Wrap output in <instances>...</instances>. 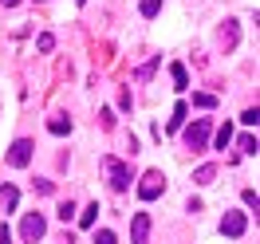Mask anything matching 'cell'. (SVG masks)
Wrapping results in <instances>:
<instances>
[{
    "instance_id": "obj_25",
    "label": "cell",
    "mask_w": 260,
    "mask_h": 244,
    "mask_svg": "<svg viewBox=\"0 0 260 244\" xmlns=\"http://www.w3.org/2000/svg\"><path fill=\"white\" fill-rule=\"evenodd\" d=\"M0 244H12V232H8V228H0Z\"/></svg>"
},
{
    "instance_id": "obj_1",
    "label": "cell",
    "mask_w": 260,
    "mask_h": 244,
    "mask_svg": "<svg viewBox=\"0 0 260 244\" xmlns=\"http://www.w3.org/2000/svg\"><path fill=\"white\" fill-rule=\"evenodd\" d=\"M103 169H107V181H111L114 193H122V189H130V169L118 158H103Z\"/></svg>"
},
{
    "instance_id": "obj_8",
    "label": "cell",
    "mask_w": 260,
    "mask_h": 244,
    "mask_svg": "<svg viewBox=\"0 0 260 244\" xmlns=\"http://www.w3.org/2000/svg\"><path fill=\"white\" fill-rule=\"evenodd\" d=\"M158 63H162V55H154V59H150V63H142V67H138V71H134V79H138V83H146L150 75H154V71H158Z\"/></svg>"
},
{
    "instance_id": "obj_3",
    "label": "cell",
    "mask_w": 260,
    "mask_h": 244,
    "mask_svg": "<svg viewBox=\"0 0 260 244\" xmlns=\"http://www.w3.org/2000/svg\"><path fill=\"white\" fill-rule=\"evenodd\" d=\"M205 142H209V118H197L193 126L185 130V146L189 150H205Z\"/></svg>"
},
{
    "instance_id": "obj_11",
    "label": "cell",
    "mask_w": 260,
    "mask_h": 244,
    "mask_svg": "<svg viewBox=\"0 0 260 244\" xmlns=\"http://www.w3.org/2000/svg\"><path fill=\"white\" fill-rule=\"evenodd\" d=\"M48 130H51V134H71V118H63V114H55V118L48 122Z\"/></svg>"
},
{
    "instance_id": "obj_24",
    "label": "cell",
    "mask_w": 260,
    "mask_h": 244,
    "mask_svg": "<svg viewBox=\"0 0 260 244\" xmlns=\"http://www.w3.org/2000/svg\"><path fill=\"white\" fill-rule=\"evenodd\" d=\"M51 48H55V40H51V36L44 32V36H40V51H51Z\"/></svg>"
},
{
    "instance_id": "obj_12",
    "label": "cell",
    "mask_w": 260,
    "mask_h": 244,
    "mask_svg": "<svg viewBox=\"0 0 260 244\" xmlns=\"http://www.w3.org/2000/svg\"><path fill=\"white\" fill-rule=\"evenodd\" d=\"M213 178H217V165H201V169L193 173V181H197V185H209Z\"/></svg>"
},
{
    "instance_id": "obj_6",
    "label": "cell",
    "mask_w": 260,
    "mask_h": 244,
    "mask_svg": "<svg viewBox=\"0 0 260 244\" xmlns=\"http://www.w3.org/2000/svg\"><path fill=\"white\" fill-rule=\"evenodd\" d=\"M130 240L134 244L150 240V213H134V221H130Z\"/></svg>"
},
{
    "instance_id": "obj_4",
    "label": "cell",
    "mask_w": 260,
    "mask_h": 244,
    "mask_svg": "<svg viewBox=\"0 0 260 244\" xmlns=\"http://www.w3.org/2000/svg\"><path fill=\"white\" fill-rule=\"evenodd\" d=\"M44 232H48L44 217H40V213H28V217H24V225H20V236H24L28 244H36L40 236H44Z\"/></svg>"
},
{
    "instance_id": "obj_13",
    "label": "cell",
    "mask_w": 260,
    "mask_h": 244,
    "mask_svg": "<svg viewBox=\"0 0 260 244\" xmlns=\"http://www.w3.org/2000/svg\"><path fill=\"white\" fill-rule=\"evenodd\" d=\"M95 217H99V205H87V209L79 213V225H83V228H91V225H95Z\"/></svg>"
},
{
    "instance_id": "obj_23",
    "label": "cell",
    "mask_w": 260,
    "mask_h": 244,
    "mask_svg": "<svg viewBox=\"0 0 260 244\" xmlns=\"http://www.w3.org/2000/svg\"><path fill=\"white\" fill-rule=\"evenodd\" d=\"M244 205H252V209H260V197H256V189H244Z\"/></svg>"
},
{
    "instance_id": "obj_27",
    "label": "cell",
    "mask_w": 260,
    "mask_h": 244,
    "mask_svg": "<svg viewBox=\"0 0 260 244\" xmlns=\"http://www.w3.org/2000/svg\"><path fill=\"white\" fill-rule=\"evenodd\" d=\"M79 4H87V0H79Z\"/></svg>"
},
{
    "instance_id": "obj_15",
    "label": "cell",
    "mask_w": 260,
    "mask_h": 244,
    "mask_svg": "<svg viewBox=\"0 0 260 244\" xmlns=\"http://www.w3.org/2000/svg\"><path fill=\"white\" fill-rule=\"evenodd\" d=\"M158 8H162V0H142V4H138V12H142V16H158Z\"/></svg>"
},
{
    "instance_id": "obj_7",
    "label": "cell",
    "mask_w": 260,
    "mask_h": 244,
    "mask_svg": "<svg viewBox=\"0 0 260 244\" xmlns=\"http://www.w3.org/2000/svg\"><path fill=\"white\" fill-rule=\"evenodd\" d=\"M32 142L28 138H20V142H12V150H8V165H28L32 162Z\"/></svg>"
},
{
    "instance_id": "obj_18",
    "label": "cell",
    "mask_w": 260,
    "mask_h": 244,
    "mask_svg": "<svg viewBox=\"0 0 260 244\" xmlns=\"http://www.w3.org/2000/svg\"><path fill=\"white\" fill-rule=\"evenodd\" d=\"M221 44H225V48H233V44H237V24H225V32H221Z\"/></svg>"
},
{
    "instance_id": "obj_26",
    "label": "cell",
    "mask_w": 260,
    "mask_h": 244,
    "mask_svg": "<svg viewBox=\"0 0 260 244\" xmlns=\"http://www.w3.org/2000/svg\"><path fill=\"white\" fill-rule=\"evenodd\" d=\"M0 4H8V8H12V4H20V0H0Z\"/></svg>"
},
{
    "instance_id": "obj_22",
    "label": "cell",
    "mask_w": 260,
    "mask_h": 244,
    "mask_svg": "<svg viewBox=\"0 0 260 244\" xmlns=\"http://www.w3.org/2000/svg\"><path fill=\"white\" fill-rule=\"evenodd\" d=\"M95 244H118V240H114L111 228H99V232H95Z\"/></svg>"
},
{
    "instance_id": "obj_14",
    "label": "cell",
    "mask_w": 260,
    "mask_h": 244,
    "mask_svg": "<svg viewBox=\"0 0 260 244\" xmlns=\"http://www.w3.org/2000/svg\"><path fill=\"white\" fill-rule=\"evenodd\" d=\"M193 107H201V111H213V107H217V95H205V91H201V95H193Z\"/></svg>"
},
{
    "instance_id": "obj_5",
    "label": "cell",
    "mask_w": 260,
    "mask_h": 244,
    "mask_svg": "<svg viewBox=\"0 0 260 244\" xmlns=\"http://www.w3.org/2000/svg\"><path fill=\"white\" fill-rule=\"evenodd\" d=\"M244 228H248V217H244V213H225V221H221V232H225V236L237 240V236H244Z\"/></svg>"
},
{
    "instance_id": "obj_16",
    "label": "cell",
    "mask_w": 260,
    "mask_h": 244,
    "mask_svg": "<svg viewBox=\"0 0 260 244\" xmlns=\"http://www.w3.org/2000/svg\"><path fill=\"white\" fill-rule=\"evenodd\" d=\"M181 122H185V102H178V107H174V118H170V126H166V130H178Z\"/></svg>"
},
{
    "instance_id": "obj_2",
    "label": "cell",
    "mask_w": 260,
    "mask_h": 244,
    "mask_svg": "<svg viewBox=\"0 0 260 244\" xmlns=\"http://www.w3.org/2000/svg\"><path fill=\"white\" fill-rule=\"evenodd\" d=\"M162 189H166V178L158 169H150L146 178H142V185H138V197H142V201H154V197H162Z\"/></svg>"
},
{
    "instance_id": "obj_9",
    "label": "cell",
    "mask_w": 260,
    "mask_h": 244,
    "mask_svg": "<svg viewBox=\"0 0 260 244\" xmlns=\"http://www.w3.org/2000/svg\"><path fill=\"white\" fill-rule=\"evenodd\" d=\"M170 75H174V87H178V91L189 87V75H185V67H181V63H170Z\"/></svg>"
},
{
    "instance_id": "obj_21",
    "label": "cell",
    "mask_w": 260,
    "mask_h": 244,
    "mask_svg": "<svg viewBox=\"0 0 260 244\" xmlns=\"http://www.w3.org/2000/svg\"><path fill=\"white\" fill-rule=\"evenodd\" d=\"M55 217H59V221H71V217H75V205H71V201H63V205H59V213H55Z\"/></svg>"
},
{
    "instance_id": "obj_17",
    "label": "cell",
    "mask_w": 260,
    "mask_h": 244,
    "mask_svg": "<svg viewBox=\"0 0 260 244\" xmlns=\"http://www.w3.org/2000/svg\"><path fill=\"white\" fill-rule=\"evenodd\" d=\"M237 146H241V154H256V138H252V134H241Z\"/></svg>"
},
{
    "instance_id": "obj_19",
    "label": "cell",
    "mask_w": 260,
    "mask_h": 244,
    "mask_svg": "<svg viewBox=\"0 0 260 244\" xmlns=\"http://www.w3.org/2000/svg\"><path fill=\"white\" fill-rule=\"evenodd\" d=\"M229 138H233V126L225 122V126L217 130V150H225V146H229Z\"/></svg>"
},
{
    "instance_id": "obj_10",
    "label": "cell",
    "mask_w": 260,
    "mask_h": 244,
    "mask_svg": "<svg viewBox=\"0 0 260 244\" xmlns=\"http://www.w3.org/2000/svg\"><path fill=\"white\" fill-rule=\"evenodd\" d=\"M16 201H20L16 185H4V189H0V205H4V209H16Z\"/></svg>"
},
{
    "instance_id": "obj_20",
    "label": "cell",
    "mask_w": 260,
    "mask_h": 244,
    "mask_svg": "<svg viewBox=\"0 0 260 244\" xmlns=\"http://www.w3.org/2000/svg\"><path fill=\"white\" fill-rule=\"evenodd\" d=\"M241 122H244V126H256V122H260V111H256V107H248V111L241 114Z\"/></svg>"
}]
</instances>
